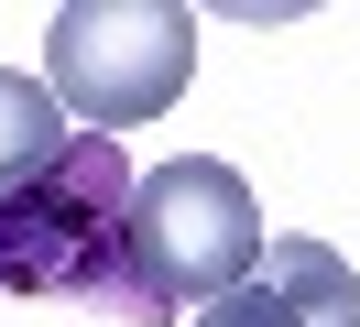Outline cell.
Here are the masks:
<instances>
[{
	"mask_svg": "<svg viewBox=\"0 0 360 327\" xmlns=\"http://www.w3.org/2000/svg\"><path fill=\"white\" fill-rule=\"evenodd\" d=\"M262 207H251V174L219 164V153H186V164H153L131 186V295L142 327H175L186 305H219L262 273Z\"/></svg>",
	"mask_w": 360,
	"mask_h": 327,
	"instance_id": "7a4b0ae2",
	"label": "cell"
},
{
	"mask_svg": "<svg viewBox=\"0 0 360 327\" xmlns=\"http://www.w3.org/2000/svg\"><path fill=\"white\" fill-rule=\"evenodd\" d=\"M186 327H360V273L328 251V240L284 229V240L262 251V273L240 283V295L197 305Z\"/></svg>",
	"mask_w": 360,
	"mask_h": 327,
	"instance_id": "277c9868",
	"label": "cell"
},
{
	"mask_svg": "<svg viewBox=\"0 0 360 327\" xmlns=\"http://www.w3.org/2000/svg\"><path fill=\"white\" fill-rule=\"evenodd\" d=\"M197 77V22L186 0H66L44 22V87L77 131H131L164 120Z\"/></svg>",
	"mask_w": 360,
	"mask_h": 327,
	"instance_id": "3957f363",
	"label": "cell"
},
{
	"mask_svg": "<svg viewBox=\"0 0 360 327\" xmlns=\"http://www.w3.org/2000/svg\"><path fill=\"white\" fill-rule=\"evenodd\" d=\"M131 186L110 131H77L33 186L0 196V295H55V305H110L142 327L131 295Z\"/></svg>",
	"mask_w": 360,
	"mask_h": 327,
	"instance_id": "6da1fadb",
	"label": "cell"
},
{
	"mask_svg": "<svg viewBox=\"0 0 360 327\" xmlns=\"http://www.w3.org/2000/svg\"><path fill=\"white\" fill-rule=\"evenodd\" d=\"M66 142H77V120L55 109V87L0 65V196H11V186H33V174H44Z\"/></svg>",
	"mask_w": 360,
	"mask_h": 327,
	"instance_id": "5b68a950",
	"label": "cell"
}]
</instances>
